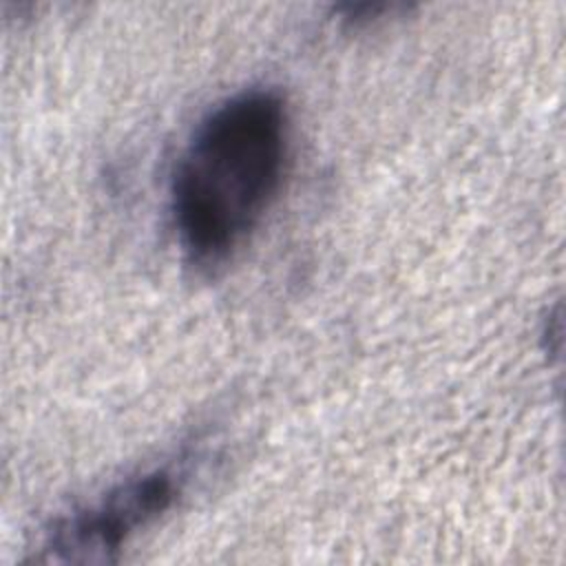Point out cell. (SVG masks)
<instances>
[{"label": "cell", "instance_id": "6da1fadb", "mask_svg": "<svg viewBox=\"0 0 566 566\" xmlns=\"http://www.w3.org/2000/svg\"><path fill=\"white\" fill-rule=\"evenodd\" d=\"M287 161L290 108L279 88H243L199 119L170 181L188 265L214 272L245 245L276 201Z\"/></svg>", "mask_w": 566, "mask_h": 566}, {"label": "cell", "instance_id": "7a4b0ae2", "mask_svg": "<svg viewBox=\"0 0 566 566\" xmlns=\"http://www.w3.org/2000/svg\"><path fill=\"white\" fill-rule=\"evenodd\" d=\"M188 455L137 471L104 493L60 515L42 539L44 562L104 564L144 528L161 520L184 495L190 475Z\"/></svg>", "mask_w": 566, "mask_h": 566}]
</instances>
